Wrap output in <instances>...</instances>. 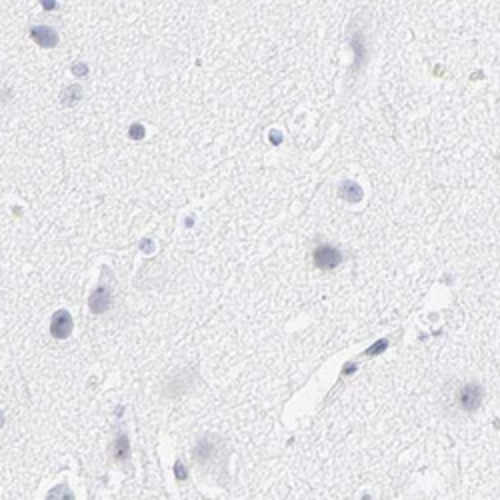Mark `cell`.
Returning a JSON list of instances; mask_svg holds the SVG:
<instances>
[{
  "mask_svg": "<svg viewBox=\"0 0 500 500\" xmlns=\"http://www.w3.org/2000/svg\"><path fill=\"white\" fill-rule=\"evenodd\" d=\"M128 452H130V448H128V438H126V436H120L118 440H116V458H118V460H126Z\"/></svg>",
  "mask_w": 500,
  "mask_h": 500,
  "instance_id": "ba28073f",
  "label": "cell"
},
{
  "mask_svg": "<svg viewBox=\"0 0 500 500\" xmlns=\"http://www.w3.org/2000/svg\"><path fill=\"white\" fill-rule=\"evenodd\" d=\"M132 130H134V136H136V138L142 136V126H134V128H130V132H132Z\"/></svg>",
  "mask_w": 500,
  "mask_h": 500,
  "instance_id": "30bf717a",
  "label": "cell"
},
{
  "mask_svg": "<svg viewBox=\"0 0 500 500\" xmlns=\"http://www.w3.org/2000/svg\"><path fill=\"white\" fill-rule=\"evenodd\" d=\"M68 98H70V104H72V102H76V100L80 98V86H72V88H70Z\"/></svg>",
  "mask_w": 500,
  "mask_h": 500,
  "instance_id": "9c48e42d",
  "label": "cell"
},
{
  "mask_svg": "<svg viewBox=\"0 0 500 500\" xmlns=\"http://www.w3.org/2000/svg\"><path fill=\"white\" fill-rule=\"evenodd\" d=\"M482 396H484V392L478 384H466L458 394V404L464 410H476L482 402Z\"/></svg>",
  "mask_w": 500,
  "mask_h": 500,
  "instance_id": "7a4b0ae2",
  "label": "cell"
},
{
  "mask_svg": "<svg viewBox=\"0 0 500 500\" xmlns=\"http://www.w3.org/2000/svg\"><path fill=\"white\" fill-rule=\"evenodd\" d=\"M342 260V254L334 248V246H328V244H322L314 250V262L318 268H324V270H330V268H336Z\"/></svg>",
  "mask_w": 500,
  "mask_h": 500,
  "instance_id": "6da1fadb",
  "label": "cell"
},
{
  "mask_svg": "<svg viewBox=\"0 0 500 500\" xmlns=\"http://www.w3.org/2000/svg\"><path fill=\"white\" fill-rule=\"evenodd\" d=\"M50 332L54 338L62 340V338H68V334L72 332V318L66 310H58L54 316H52V324H50Z\"/></svg>",
  "mask_w": 500,
  "mask_h": 500,
  "instance_id": "3957f363",
  "label": "cell"
},
{
  "mask_svg": "<svg viewBox=\"0 0 500 500\" xmlns=\"http://www.w3.org/2000/svg\"><path fill=\"white\" fill-rule=\"evenodd\" d=\"M108 304H110V294H108L106 288H98V290L92 294V296H90V308H92L94 312L106 310Z\"/></svg>",
  "mask_w": 500,
  "mask_h": 500,
  "instance_id": "5b68a950",
  "label": "cell"
},
{
  "mask_svg": "<svg viewBox=\"0 0 500 500\" xmlns=\"http://www.w3.org/2000/svg\"><path fill=\"white\" fill-rule=\"evenodd\" d=\"M32 38L40 44V46H46V48H50V46H54L56 42H58V36H56V32L52 30V28H48V26H36V28H32Z\"/></svg>",
  "mask_w": 500,
  "mask_h": 500,
  "instance_id": "277c9868",
  "label": "cell"
},
{
  "mask_svg": "<svg viewBox=\"0 0 500 500\" xmlns=\"http://www.w3.org/2000/svg\"><path fill=\"white\" fill-rule=\"evenodd\" d=\"M340 194H342L346 200H350V202H358V200L362 198L360 186H358L356 182H352V180H346V182L340 186Z\"/></svg>",
  "mask_w": 500,
  "mask_h": 500,
  "instance_id": "8992f818",
  "label": "cell"
},
{
  "mask_svg": "<svg viewBox=\"0 0 500 500\" xmlns=\"http://www.w3.org/2000/svg\"><path fill=\"white\" fill-rule=\"evenodd\" d=\"M210 450H212V446L208 444V440H200L198 446H196V450H194V460L204 462V460L210 456Z\"/></svg>",
  "mask_w": 500,
  "mask_h": 500,
  "instance_id": "52a82bcc",
  "label": "cell"
}]
</instances>
